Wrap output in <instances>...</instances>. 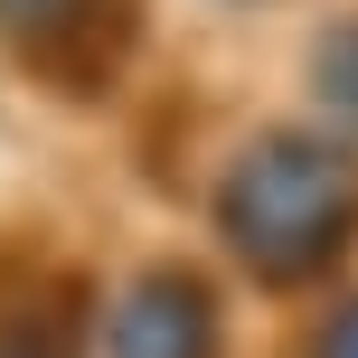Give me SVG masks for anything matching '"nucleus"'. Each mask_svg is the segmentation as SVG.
Listing matches in <instances>:
<instances>
[{
    "instance_id": "nucleus-3",
    "label": "nucleus",
    "mask_w": 358,
    "mask_h": 358,
    "mask_svg": "<svg viewBox=\"0 0 358 358\" xmlns=\"http://www.w3.org/2000/svg\"><path fill=\"white\" fill-rule=\"evenodd\" d=\"M330 358H358V330H340V349H330Z\"/></svg>"
},
{
    "instance_id": "nucleus-2",
    "label": "nucleus",
    "mask_w": 358,
    "mask_h": 358,
    "mask_svg": "<svg viewBox=\"0 0 358 358\" xmlns=\"http://www.w3.org/2000/svg\"><path fill=\"white\" fill-rule=\"evenodd\" d=\"M123 358H208V321H198L189 283H151L123 321Z\"/></svg>"
},
{
    "instance_id": "nucleus-1",
    "label": "nucleus",
    "mask_w": 358,
    "mask_h": 358,
    "mask_svg": "<svg viewBox=\"0 0 358 358\" xmlns=\"http://www.w3.org/2000/svg\"><path fill=\"white\" fill-rule=\"evenodd\" d=\"M227 208H236V245H245V255H264V264H302V255L340 227V170H330L321 151L273 142V151L245 161V179H236Z\"/></svg>"
}]
</instances>
